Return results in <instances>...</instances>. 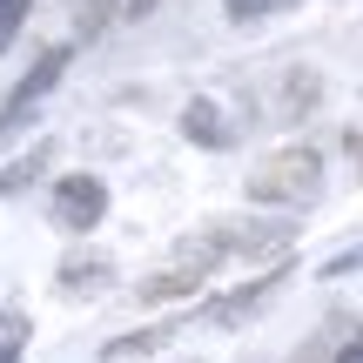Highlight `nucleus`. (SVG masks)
<instances>
[{"label":"nucleus","mask_w":363,"mask_h":363,"mask_svg":"<svg viewBox=\"0 0 363 363\" xmlns=\"http://www.w3.org/2000/svg\"><path fill=\"white\" fill-rule=\"evenodd\" d=\"M27 7H34V0H0V48H13V34H21V21H27Z\"/></svg>","instance_id":"obj_11"},{"label":"nucleus","mask_w":363,"mask_h":363,"mask_svg":"<svg viewBox=\"0 0 363 363\" xmlns=\"http://www.w3.org/2000/svg\"><path fill=\"white\" fill-rule=\"evenodd\" d=\"M101 216H108V182L101 175H67L61 189H54V222H61V229L88 235Z\"/></svg>","instance_id":"obj_3"},{"label":"nucleus","mask_w":363,"mask_h":363,"mask_svg":"<svg viewBox=\"0 0 363 363\" xmlns=\"http://www.w3.org/2000/svg\"><path fill=\"white\" fill-rule=\"evenodd\" d=\"M189 289H202V269H195V262H175V269H162V276L142 283V303H169V296H189Z\"/></svg>","instance_id":"obj_6"},{"label":"nucleus","mask_w":363,"mask_h":363,"mask_svg":"<svg viewBox=\"0 0 363 363\" xmlns=\"http://www.w3.org/2000/svg\"><path fill=\"white\" fill-rule=\"evenodd\" d=\"M276 283H283V276H256V283H249V289H235V296L208 303V323H242V316H256L262 303L276 296Z\"/></svg>","instance_id":"obj_4"},{"label":"nucleus","mask_w":363,"mask_h":363,"mask_svg":"<svg viewBox=\"0 0 363 363\" xmlns=\"http://www.w3.org/2000/svg\"><path fill=\"white\" fill-rule=\"evenodd\" d=\"M323 189V162L316 148H276L262 169H249V202H276V208H296Z\"/></svg>","instance_id":"obj_1"},{"label":"nucleus","mask_w":363,"mask_h":363,"mask_svg":"<svg viewBox=\"0 0 363 363\" xmlns=\"http://www.w3.org/2000/svg\"><path fill=\"white\" fill-rule=\"evenodd\" d=\"M182 135L202 142V148H229V121H222L216 101H189V108H182Z\"/></svg>","instance_id":"obj_5"},{"label":"nucleus","mask_w":363,"mask_h":363,"mask_svg":"<svg viewBox=\"0 0 363 363\" xmlns=\"http://www.w3.org/2000/svg\"><path fill=\"white\" fill-rule=\"evenodd\" d=\"M67 61H74V54H67V48H48V54H40V61L27 67L21 81H13V94H7V108H0V142H7V135L21 128L27 115H34V101H40V94H48L54 81L67 74Z\"/></svg>","instance_id":"obj_2"},{"label":"nucleus","mask_w":363,"mask_h":363,"mask_svg":"<svg viewBox=\"0 0 363 363\" xmlns=\"http://www.w3.org/2000/svg\"><path fill=\"white\" fill-rule=\"evenodd\" d=\"M276 7H296V0H222L229 21H256V13H276Z\"/></svg>","instance_id":"obj_10"},{"label":"nucleus","mask_w":363,"mask_h":363,"mask_svg":"<svg viewBox=\"0 0 363 363\" xmlns=\"http://www.w3.org/2000/svg\"><path fill=\"white\" fill-rule=\"evenodd\" d=\"M350 269H363V249H343V256L323 262V276H350Z\"/></svg>","instance_id":"obj_12"},{"label":"nucleus","mask_w":363,"mask_h":363,"mask_svg":"<svg viewBox=\"0 0 363 363\" xmlns=\"http://www.w3.org/2000/svg\"><path fill=\"white\" fill-rule=\"evenodd\" d=\"M128 13H135V21H142V13H155V0H128Z\"/></svg>","instance_id":"obj_15"},{"label":"nucleus","mask_w":363,"mask_h":363,"mask_svg":"<svg viewBox=\"0 0 363 363\" xmlns=\"http://www.w3.org/2000/svg\"><path fill=\"white\" fill-rule=\"evenodd\" d=\"M350 162H363V128H350Z\"/></svg>","instance_id":"obj_14"},{"label":"nucleus","mask_w":363,"mask_h":363,"mask_svg":"<svg viewBox=\"0 0 363 363\" xmlns=\"http://www.w3.org/2000/svg\"><path fill=\"white\" fill-rule=\"evenodd\" d=\"M337 363H363V337H357V343H343V357H337Z\"/></svg>","instance_id":"obj_13"},{"label":"nucleus","mask_w":363,"mask_h":363,"mask_svg":"<svg viewBox=\"0 0 363 363\" xmlns=\"http://www.w3.org/2000/svg\"><path fill=\"white\" fill-rule=\"evenodd\" d=\"M48 155H54V148H48V142H40V148H34V155H21V162H13V169H7V175H0V195H21V189H27V182H34L40 169H48Z\"/></svg>","instance_id":"obj_7"},{"label":"nucleus","mask_w":363,"mask_h":363,"mask_svg":"<svg viewBox=\"0 0 363 363\" xmlns=\"http://www.w3.org/2000/svg\"><path fill=\"white\" fill-rule=\"evenodd\" d=\"M101 276H108V262H67V269H61V289H94Z\"/></svg>","instance_id":"obj_9"},{"label":"nucleus","mask_w":363,"mask_h":363,"mask_svg":"<svg viewBox=\"0 0 363 363\" xmlns=\"http://www.w3.org/2000/svg\"><path fill=\"white\" fill-rule=\"evenodd\" d=\"M162 343H169V330H142V337H115L108 343V363H121V357H148V350H162Z\"/></svg>","instance_id":"obj_8"},{"label":"nucleus","mask_w":363,"mask_h":363,"mask_svg":"<svg viewBox=\"0 0 363 363\" xmlns=\"http://www.w3.org/2000/svg\"><path fill=\"white\" fill-rule=\"evenodd\" d=\"M0 363H21V350H13V343H0Z\"/></svg>","instance_id":"obj_16"}]
</instances>
